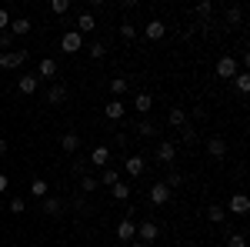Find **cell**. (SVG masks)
Returning a JSON list of instances; mask_svg holds the SVG:
<instances>
[{
  "label": "cell",
  "mask_w": 250,
  "mask_h": 247,
  "mask_svg": "<svg viewBox=\"0 0 250 247\" xmlns=\"http://www.w3.org/2000/svg\"><path fill=\"white\" fill-rule=\"evenodd\" d=\"M227 20H230V23H240V10H237V7H233V10H227Z\"/></svg>",
  "instance_id": "cell-42"
},
{
  "label": "cell",
  "mask_w": 250,
  "mask_h": 247,
  "mask_svg": "<svg viewBox=\"0 0 250 247\" xmlns=\"http://www.w3.org/2000/svg\"><path fill=\"white\" fill-rule=\"evenodd\" d=\"M124 171L130 174V177H140V174L147 171V160H144L140 154H134V157H127V160H124Z\"/></svg>",
  "instance_id": "cell-7"
},
{
  "label": "cell",
  "mask_w": 250,
  "mask_h": 247,
  "mask_svg": "<svg viewBox=\"0 0 250 247\" xmlns=\"http://www.w3.org/2000/svg\"><path fill=\"white\" fill-rule=\"evenodd\" d=\"M233 84H237L240 94H247V90H250V74H247V70H240V74L233 77Z\"/></svg>",
  "instance_id": "cell-27"
},
{
  "label": "cell",
  "mask_w": 250,
  "mask_h": 247,
  "mask_svg": "<svg viewBox=\"0 0 250 247\" xmlns=\"http://www.w3.org/2000/svg\"><path fill=\"white\" fill-rule=\"evenodd\" d=\"M157 237H160V230H157L154 221H144V224H137V241H144V244H154Z\"/></svg>",
  "instance_id": "cell-5"
},
{
  "label": "cell",
  "mask_w": 250,
  "mask_h": 247,
  "mask_svg": "<svg viewBox=\"0 0 250 247\" xmlns=\"http://www.w3.org/2000/svg\"><path fill=\"white\" fill-rule=\"evenodd\" d=\"M43 77V80H50V77H57V60L54 57H43L37 64V80Z\"/></svg>",
  "instance_id": "cell-9"
},
{
  "label": "cell",
  "mask_w": 250,
  "mask_h": 247,
  "mask_svg": "<svg viewBox=\"0 0 250 247\" xmlns=\"http://www.w3.org/2000/svg\"><path fill=\"white\" fill-rule=\"evenodd\" d=\"M117 237H120V241H134L137 237V224L130 221V217H124V221L117 224Z\"/></svg>",
  "instance_id": "cell-11"
},
{
  "label": "cell",
  "mask_w": 250,
  "mask_h": 247,
  "mask_svg": "<svg viewBox=\"0 0 250 247\" xmlns=\"http://www.w3.org/2000/svg\"><path fill=\"white\" fill-rule=\"evenodd\" d=\"M137 131L144 134V137H150V134H157V131H154V124H147V120H140V124H137Z\"/></svg>",
  "instance_id": "cell-37"
},
{
  "label": "cell",
  "mask_w": 250,
  "mask_h": 247,
  "mask_svg": "<svg viewBox=\"0 0 250 247\" xmlns=\"http://www.w3.org/2000/svg\"><path fill=\"white\" fill-rule=\"evenodd\" d=\"M90 30H97L94 14H80V17H77V34L83 37V34H90Z\"/></svg>",
  "instance_id": "cell-17"
},
{
  "label": "cell",
  "mask_w": 250,
  "mask_h": 247,
  "mask_svg": "<svg viewBox=\"0 0 250 247\" xmlns=\"http://www.w3.org/2000/svg\"><path fill=\"white\" fill-rule=\"evenodd\" d=\"M23 210H27V201L23 197H14L10 201V214H23Z\"/></svg>",
  "instance_id": "cell-34"
},
{
  "label": "cell",
  "mask_w": 250,
  "mask_h": 247,
  "mask_svg": "<svg viewBox=\"0 0 250 247\" xmlns=\"http://www.w3.org/2000/svg\"><path fill=\"white\" fill-rule=\"evenodd\" d=\"M43 214H50V217L60 214V201H57V197H47V201H43Z\"/></svg>",
  "instance_id": "cell-30"
},
{
  "label": "cell",
  "mask_w": 250,
  "mask_h": 247,
  "mask_svg": "<svg viewBox=\"0 0 250 247\" xmlns=\"http://www.w3.org/2000/svg\"><path fill=\"white\" fill-rule=\"evenodd\" d=\"M80 47H83V37H80L77 30H67V34L60 37V50H63V54H77Z\"/></svg>",
  "instance_id": "cell-2"
},
{
  "label": "cell",
  "mask_w": 250,
  "mask_h": 247,
  "mask_svg": "<svg viewBox=\"0 0 250 247\" xmlns=\"http://www.w3.org/2000/svg\"><path fill=\"white\" fill-rule=\"evenodd\" d=\"M127 87H130V80H127V77H117V80H110V94H114V97H120Z\"/></svg>",
  "instance_id": "cell-26"
},
{
  "label": "cell",
  "mask_w": 250,
  "mask_h": 247,
  "mask_svg": "<svg viewBox=\"0 0 250 247\" xmlns=\"http://www.w3.org/2000/svg\"><path fill=\"white\" fill-rule=\"evenodd\" d=\"M90 54H94V57H104V54H107V47L97 40V44H90Z\"/></svg>",
  "instance_id": "cell-38"
},
{
  "label": "cell",
  "mask_w": 250,
  "mask_h": 247,
  "mask_svg": "<svg viewBox=\"0 0 250 247\" xmlns=\"http://www.w3.org/2000/svg\"><path fill=\"white\" fill-rule=\"evenodd\" d=\"M124 111H127V107H124V100H120V97L107 100V107H104V114L110 117V120H120V117H124Z\"/></svg>",
  "instance_id": "cell-14"
},
{
  "label": "cell",
  "mask_w": 250,
  "mask_h": 247,
  "mask_svg": "<svg viewBox=\"0 0 250 247\" xmlns=\"http://www.w3.org/2000/svg\"><path fill=\"white\" fill-rule=\"evenodd\" d=\"M227 247H247L244 234H227Z\"/></svg>",
  "instance_id": "cell-35"
},
{
  "label": "cell",
  "mask_w": 250,
  "mask_h": 247,
  "mask_svg": "<svg viewBox=\"0 0 250 247\" xmlns=\"http://www.w3.org/2000/svg\"><path fill=\"white\" fill-rule=\"evenodd\" d=\"M180 137H184L187 144H193V140H197V131H193L190 124H184V127H180Z\"/></svg>",
  "instance_id": "cell-33"
},
{
  "label": "cell",
  "mask_w": 250,
  "mask_h": 247,
  "mask_svg": "<svg viewBox=\"0 0 250 247\" xmlns=\"http://www.w3.org/2000/svg\"><path fill=\"white\" fill-rule=\"evenodd\" d=\"M50 10L54 14H67L70 10V0H50Z\"/></svg>",
  "instance_id": "cell-32"
},
{
  "label": "cell",
  "mask_w": 250,
  "mask_h": 247,
  "mask_svg": "<svg viewBox=\"0 0 250 247\" xmlns=\"http://www.w3.org/2000/svg\"><path fill=\"white\" fill-rule=\"evenodd\" d=\"M120 37H124V40H134L137 37V27L130 23V20H124V23H120Z\"/></svg>",
  "instance_id": "cell-28"
},
{
  "label": "cell",
  "mask_w": 250,
  "mask_h": 247,
  "mask_svg": "<svg viewBox=\"0 0 250 247\" xmlns=\"http://www.w3.org/2000/svg\"><path fill=\"white\" fill-rule=\"evenodd\" d=\"M170 194H173V190L167 187L164 180H157L154 187H150V204H157V207H164V204L170 201Z\"/></svg>",
  "instance_id": "cell-6"
},
{
  "label": "cell",
  "mask_w": 250,
  "mask_h": 247,
  "mask_svg": "<svg viewBox=\"0 0 250 247\" xmlns=\"http://www.w3.org/2000/svg\"><path fill=\"white\" fill-rule=\"evenodd\" d=\"M117 180H120V171H117V167H107V171L100 174V180H97V184H100V187H114Z\"/></svg>",
  "instance_id": "cell-20"
},
{
  "label": "cell",
  "mask_w": 250,
  "mask_h": 247,
  "mask_svg": "<svg viewBox=\"0 0 250 247\" xmlns=\"http://www.w3.org/2000/svg\"><path fill=\"white\" fill-rule=\"evenodd\" d=\"M23 60H27V50H7V54H0V67L3 70H17Z\"/></svg>",
  "instance_id": "cell-4"
},
{
  "label": "cell",
  "mask_w": 250,
  "mask_h": 247,
  "mask_svg": "<svg viewBox=\"0 0 250 247\" xmlns=\"http://www.w3.org/2000/svg\"><path fill=\"white\" fill-rule=\"evenodd\" d=\"M3 154H7V140L0 137V157H3Z\"/></svg>",
  "instance_id": "cell-44"
},
{
  "label": "cell",
  "mask_w": 250,
  "mask_h": 247,
  "mask_svg": "<svg viewBox=\"0 0 250 247\" xmlns=\"http://www.w3.org/2000/svg\"><path fill=\"white\" fill-rule=\"evenodd\" d=\"M207 154H210V157H217V160H220V157H224V154H227V144H224V140H220V137H210V140H207Z\"/></svg>",
  "instance_id": "cell-19"
},
{
  "label": "cell",
  "mask_w": 250,
  "mask_h": 247,
  "mask_svg": "<svg viewBox=\"0 0 250 247\" xmlns=\"http://www.w3.org/2000/svg\"><path fill=\"white\" fill-rule=\"evenodd\" d=\"M70 174H74V177H87V160H74V164H70Z\"/></svg>",
  "instance_id": "cell-31"
},
{
  "label": "cell",
  "mask_w": 250,
  "mask_h": 247,
  "mask_svg": "<svg viewBox=\"0 0 250 247\" xmlns=\"http://www.w3.org/2000/svg\"><path fill=\"white\" fill-rule=\"evenodd\" d=\"M130 247H150V244H144V241H130Z\"/></svg>",
  "instance_id": "cell-45"
},
{
  "label": "cell",
  "mask_w": 250,
  "mask_h": 247,
  "mask_svg": "<svg viewBox=\"0 0 250 247\" xmlns=\"http://www.w3.org/2000/svg\"><path fill=\"white\" fill-rule=\"evenodd\" d=\"M164 34H167V23H164V20H150V23L144 27V37L147 40H160Z\"/></svg>",
  "instance_id": "cell-10"
},
{
  "label": "cell",
  "mask_w": 250,
  "mask_h": 247,
  "mask_svg": "<svg viewBox=\"0 0 250 247\" xmlns=\"http://www.w3.org/2000/svg\"><path fill=\"white\" fill-rule=\"evenodd\" d=\"M237 74H240V67H237V57L224 54V57L217 60V77H220V80H233Z\"/></svg>",
  "instance_id": "cell-1"
},
{
  "label": "cell",
  "mask_w": 250,
  "mask_h": 247,
  "mask_svg": "<svg viewBox=\"0 0 250 247\" xmlns=\"http://www.w3.org/2000/svg\"><path fill=\"white\" fill-rule=\"evenodd\" d=\"M210 10H213V7H210V0H204V3H197V14H200V17H207Z\"/></svg>",
  "instance_id": "cell-39"
},
{
  "label": "cell",
  "mask_w": 250,
  "mask_h": 247,
  "mask_svg": "<svg viewBox=\"0 0 250 247\" xmlns=\"http://www.w3.org/2000/svg\"><path fill=\"white\" fill-rule=\"evenodd\" d=\"M110 197H114V201H130V187H127L124 180H117L114 187H110Z\"/></svg>",
  "instance_id": "cell-23"
},
{
  "label": "cell",
  "mask_w": 250,
  "mask_h": 247,
  "mask_svg": "<svg viewBox=\"0 0 250 247\" xmlns=\"http://www.w3.org/2000/svg\"><path fill=\"white\" fill-rule=\"evenodd\" d=\"M7 190V174H0V194Z\"/></svg>",
  "instance_id": "cell-43"
},
{
  "label": "cell",
  "mask_w": 250,
  "mask_h": 247,
  "mask_svg": "<svg viewBox=\"0 0 250 247\" xmlns=\"http://www.w3.org/2000/svg\"><path fill=\"white\" fill-rule=\"evenodd\" d=\"M167 120H170V127H177V131H180V127L187 124V111H184V107H173L170 114H167Z\"/></svg>",
  "instance_id": "cell-21"
},
{
  "label": "cell",
  "mask_w": 250,
  "mask_h": 247,
  "mask_svg": "<svg viewBox=\"0 0 250 247\" xmlns=\"http://www.w3.org/2000/svg\"><path fill=\"white\" fill-rule=\"evenodd\" d=\"M250 210V197L247 194H233L230 197V214H247Z\"/></svg>",
  "instance_id": "cell-15"
},
{
  "label": "cell",
  "mask_w": 250,
  "mask_h": 247,
  "mask_svg": "<svg viewBox=\"0 0 250 247\" xmlns=\"http://www.w3.org/2000/svg\"><path fill=\"white\" fill-rule=\"evenodd\" d=\"M63 100H67V84H54V87L47 90V104H50V107H60Z\"/></svg>",
  "instance_id": "cell-8"
},
{
  "label": "cell",
  "mask_w": 250,
  "mask_h": 247,
  "mask_svg": "<svg viewBox=\"0 0 250 247\" xmlns=\"http://www.w3.org/2000/svg\"><path fill=\"white\" fill-rule=\"evenodd\" d=\"M164 184H167V187H170V190H173V187H180V184H184V177H180V174L173 171V174H170V177H167V180H164Z\"/></svg>",
  "instance_id": "cell-36"
},
{
  "label": "cell",
  "mask_w": 250,
  "mask_h": 247,
  "mask_svg": "<svg viewBox=\"0 0 250 247\" xmlns=\"http://www.w3.org/2000/svg\"><path fill=\"white\" fill-rule=\"evenodd\" d=\"M97 187H100V184H97V177H80V190H83V194H94Z\"/></svg>",
  "instance_id": "cell-29"
},
{
  "label": "cell",
  "mask_w": 250,
  "mask_h": 247,
  "mask_svg": "<svg viewBox=\"0 0 250 247\" xmlns=\"http://www.w3.org/2000/svg\"><path fill=\"white\" fill-rule=\"evenodd\" d=\"M37 74H20V80H17V90L20 94H34V90H37Z\"/></svg>",
  "instance_id": "cell-13"
},
{
  "label": "cell",
  "mask_w": 250,
  "mask_h": 247,
  "mask_svg": "<svg viewBox=\"0 0 250 247\" xmlns=\"http://www.w3.org/2000/svg\"><path fill=\"white\" fill-rule=\"evenodd\" d=\"M60 147H63L67 154H74L80 147V137H77V134H63V137H60Z\"/></svg>",
  "instance_id": "cell-24"
},
{
  "label": "cell",
  "mask_w": 250,
  "mask_h": 247,
  "mask_svg": "<svg viewBox=\"0 0 250 247\" xmlns=\"http://www.w3.org/2000/svg\"><path fill=\"white\" fill-rule=\"evenodd\" d=\"M224 217H227V210L220 207V204H210V207H207V221H210V224H220Z\"/></svg>",
  "instance_id": "cell-25"
},
{
  "label": "cell",
  "mask_w": 250,
  "mask_h": 247,
  "mask_svg": "<svg viewBox=\"0 0 250 247\" xmlns=\"http://www.w3.org/2000/svg\"><path fill=\"white\" fill-rule=\"evenodd\" d=\"M10 37H14L10 30H3V34H0V47H3V50H10Z\"/></svg>",
  "instance_id": "cell-40"
},
{
  "label": "cell",
  "mask_w": 250,
  "mask_h": 247,
  "mask_svg": "<svg viewBox=\"0 0 250 247\" xmlns=\"http://www.w3.org/2000/svg\"><path fill=\"white\" fill-rule=\"evenodd\" d=\"M7 27H10V14L0 7V30H7Z\"/></svg>",
  "instance_id": "cell-41"
},
{
  "label": "cell",
  "mask_w": 250,
  "mask_h": 247,
  "mask_svg": "<svg viewBox=\"0 0 250 247\" xmlns=\"http://www.w3.org/2000/svg\"><path fill=\"white\" fill-rule=\"evenodd\" d=\"M90 160H94L97 167H104V164L110 160V147H107V144H97L94 151H90Z\"/></svg>",
  "instance_id": "cell-16"
},
{
  "label": "cell",
  "mask_w": 250,
  "mask_h": 247,
  "mask_svg": "<svg viewBox=\"0 0 250 247\" xmlns=\"http://www.w3.org/2000/svg\"><path fill=\"white\" fill-rule=\"evenodd\" d=\"M7 30H10V34H20V37H23V34H30V30H34V23H30L27 17H17V20H10V27H7Z\"/></svg>",
  "instance_id": "cell-18"
},
{
  "label": "cell",
  "mask_w": 250,
  "mask_h": 247,
  "mask_svg": "<svg viewBox=\"0 0 250 247\" xmlns=\"http://www.w3.org/2000/svg\"><path fill=\"white\" fill-rule=\"evenodd\" d=\"M47 180H43V177H37V180H30V197H37V201H43V197H47Z\"/></svg>",
  "instance_id": "cell-22"
},
{
  "label": "cell",
  "mask_w": 250,
  "mask_h": 247,
  "mask_svg": "<svg viewBox=\"0 0 250 247\" xmlns=\"http://www.w3.org/2000/svg\"><path fill=\"white\" fill-rule=\"evenodd\" d=\"M150 107H154V97L147 94V90H140V94L134 97V111L137 114H150Z\"/></svg>",
  "instance_id": "cell-12"
},
{
  "label": "cell",
  "mask_w": 250,
  "mask_h": 247,
  "mask_svg": "<svg viewBox=\"0 0 250 247\" xmlns=\"http://www.w3.org/2000/svg\"><path fill=\"white\" fill-rule=\"evenodd\" d=\"M157 160L170 167L173 160H177V144H173V140H160V144H157Z\"/></svg>",
  "instance_id": "cell-3"
}]
</instances>
